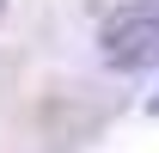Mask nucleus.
Instances as JSON below:
<instances>
[{
  "mask_svg": "<svg viewBox=\"0 0 159 153\" xmlns=\"http://www.w3.org/2000/svg\"><path fill=\"white\" fill-rule=\"evenodd\" d=\"M104 61L116 74H147L159 67V0H129L104 19Z\"/></svg>",
  "mask_w": 159,
  "mask_h": 153,
  "instance_id": "f257e3e1",
  "label": "nucleus"
}]
</instances>
